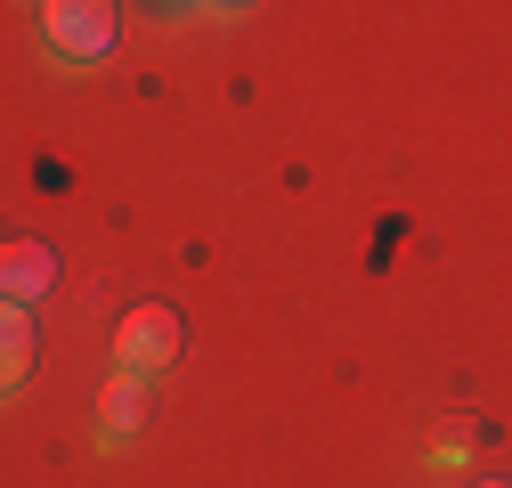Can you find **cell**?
Here are the masks:
<instances>
[{"instance_id":"obj_7","label":"cell","mask_w":512,"mask_h":488,"mask_svg":"<svg viewBox=\"0 0 512 488\" xmlns=\"http://www.w3.org/2000/svg\"><path fill=\"white\" fill-rule=\"evenodd\" d=\"M155 9H187V0H155Z\"/></svg>"},{"instance_id":"obj_8","label":"cell","mask_w":512,"mask_h":488,"mask_svg":"<svg viewBox=\"0 0 512 488\" xmlns=\"http://www.w3.org/2000/svg\"><path fill=\"white\" fill-rule=\"evenodd\" d=\"M480 488H504V480H480Z\"/></svg>"},{"instance_id":"obj_2","label":"cell","mask_w":512,"mask_h":488,"mask_svg":"<svg viewBox=\"0 0 512 488\" xmlns=\"http://www.w3.org/2000/svg\"><path fill=\"white\" fill-rule=\"evenodd\" d=\"M179 342H187V326H179L171 301H139V310H122V326H114V375H163L179 358Z\"/></svg>"},{"instance_id":"obj_5","label":"cell","mask_w":512,"mask_h":488,"mask_svg":"<svg viewBox=\"0 0 512 488\" xmlns=\"http://www.w3.org/2000/svg\"><path fill=\"white\" fill-rule=\"evenodd\" d=\"M25 375H33V310L25 301H0V399L25 391Z\"/></svg>"},{"instance_id":"obj_1","label":"cell","mask_w":512,"mask_h":488,"mask_svg":"<svg viewBox=\"0 0 512 488\" xmlns=\"http://www.w3.org/2000/svg\"><path fill=\"white\" fill-rule=\"evenodd\" d=\"M114 33H122L114 0H41V49L57 66H106Z\"/></svg>"},{"instance_id":"obj_3","label":"cell","mask_w":512,"mask_h":488,"mask_svg":"<svg viewBox=\"0 0 512 488\" xmlns=\"http://www.w3.org/2000/svg\"><path fill=\"white\" fill-rule=\"evenodd\" d=\"M147 415H155V375H106V391H98V440L106 448L139 440Z\"/></svg>"},{"instance_id":"obj_6","label":"cell","mask_w":512,"mask_h":488,"mask_svg":"<svg viewBox=\"0 0 512 488\" xmlns=\"http://www.w3.org/2000/svg\"><path fill=\"white\" fill-rule=\"evenodd\" d=\"M204 9H212V17H244V9H252V0H204Z\"/></svg>"},{"instance_id":"obj_4","label":"cell","mask_w":512,"mask_h":488,"mask_svg":"<svg viewBox=\"0 0 512 488\" xmlns=\"http://www.w3.org/2000/svg\"><path fill=\"white\" fill-rule=\"evenodd\" d=\"M49 285H57V253L41 236H9V244H0V301H25V310H33Z\"/></svg>"}]
</instances>
